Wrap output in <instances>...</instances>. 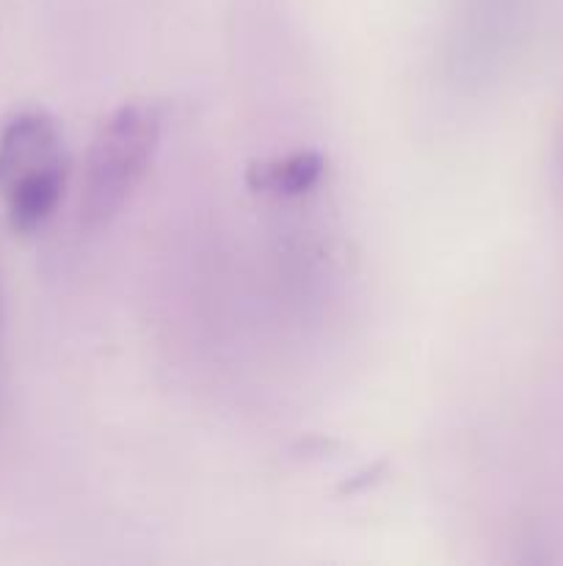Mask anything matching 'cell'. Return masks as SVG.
I'll return each instance as SVG.
<instances>
[{"label": "cell", "mask_w": 563, "mask_h": 566, "mask_svg": "<svg viewBox=\"0 0 563 566\" xmlns=\"http://www.w3.org/2000/svg\"><path fill=\"white\" fill-rule=\"evenodd\" d=\"M160 142L155 105L125 103L94 133L81 186V221L92 230L108 224L147 175Z\"/></svg>", "instance_id": "cell-1"}, {"label": "cell", "mask_w": 563, "mask_h": 566, "mask_svg": "<svg viewBox=\"0 0 563 566\" xmlns=\"http://www.w3.org/2000/svg\"><path fill=\"white\" fill-rule=\"evenodd\" d=\"M66 169L64 138L44 111H20L0 127V197L44 171Z\"/></svg>", "instance_id": "cell-2"}, {"label": "cell", "mask_w": 563, "mask_h": 566, "mask_svg": "<svg viewBox=\"0 0 563 566\" xmlns=\"http://www.w3.org/2000/svg\"><path fill=\"white\" fill-rule=\"evenodd\" d=\"M323 175V158L318 153H293L285 158L259 160L248 169V186L270 197H301L318 186Z\"/></svg>", "instance_id": "cell-3"}, {"label": "cell", "mask_w": 563, "mask_h": 566, "mask_svg": "<svg viewBox=\"0 0 563 566\" xmlns=\"http://www.w3.org/2000/svg\"><path fill=\"white\" fill-rule=\"evenodd\" d=\"M557 171H561V180H563V144H561V155H557Z\"/></svg>", "instance_id": "cell-4"}]
</instances>
